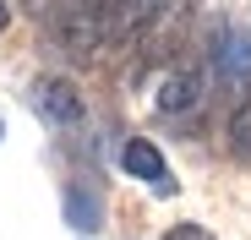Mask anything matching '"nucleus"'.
<instances>
[{
	"mask_svg": "<svg viewBox=\"0 0 251 240\" xmlns=\"http://www.w3.org/2000/svg\"><path fill=\"white\" fill-rule=\"evenodd\" d=\"M33 104H38V115H44L50 126H76L82 120V98H76V88L66 82V76H44L38 93H33Z\"/></svg>",
	"mask_w": 251,
	"mask_h": 240,
	"instance_id": "2",
	"label": "nucleus"
},
{
	"mask_svg": "<svg viewBox=\"0 0 251 240\" xmlns=\"http://www.w3.org/2000/svg\"><path fill=\"white\" fill-rule=\"evenodd\" d=\"M164 240H207V229H202V224H175Z\"/></svg>",
	"mask_w": 251,
	"mask_h": 240,
	"instance_id": "8",
	"label": "nucleus"
},
{
	"mask_svg": "<svg viewBox=\"0 0 251 240\" xmlns=\"http://www.w3.org/2000/svg\"><path fill=\"white\" fill-rule=\"evenodd\" d=\"M120 164H126V175H137L142 186H153L158 196H175V175H170V164H164V153L153 147V142H126V153H120Z\"/></svg>",
	"mask_w": 251,
	"mask_h": 240,
	"instance_id": "1",
	"label": "nucleus"
},
{
	"mask_svg": "<svg viewBox=\"0 0 251 240\" xmlns=\"http://www.w3.org/2000/svg\"><path fill=\"white\" fill-rule=\"evenodd\" d=\"M197 98H202V76L197 71H170L158 82V109L164 115H186V109H197Z\"/></svg>",
	"mask_w": 251,
	"mask_h": 240,
	"instance_id": "4",
	"label": "nucleus"
},
{
	"mask_svg": "<svg viewBox=\"0 0 251 240\" xmlns=\"http://www.w3.org/2000/svg\"><path fill=\"white\" fill-rule=\"evenodd\" d=\"M6 22H11V11H6V0H0V33H6Z\"/></svg>",
	"mask_w": 251,
	"mask_h": 240,
	"instance_id": "9",
	"label": "nucleus"
},
{
	"mask_svg": "<svg viewBox=\"0 0 251 240\" xmlns=\"http://www.w3.org/2000/svg\"><path fill=\"white\" fill-rule=\"evenodd\" d=\"M213 66H219V76H224L229 88H240L246 76H251V38L246 33H224L219 49H213Z\"/></svg>",
	"mask_w": 251,
	"mask_h": 240,
	"instance_id": "3",
	"label": "nucleus"
},
{
	"mask_svg": "<svg viewBox=\"0 0 251 240\" xmlns=\"http://www.w3.org/2000/svg\"><path fill=\"white\" fill-rule=\"evenodd\" d=\"M229 147H235L240 158H251V98L229 115Z\"/></svg>",
	"mask_w": 251,
	"mask_h": 240,
	"instance_id": "7",
	"label": "nucleus"
},
{
	"mask_svg": "<svg viewBox=\"0 0 251 240\" xmlns=\"http://www.w3.org/2000/svg\"><path fill=\"white\" fill-rule=\"evenodd\" d=\"M120 6V27H142V22H153L170 0H115Z\"/></svg>",
	"mask_w": 251,
	"mask_h": 240,
	"instance_id": "6",
	"label": "nucleus"
},
{
	"mask_svg": "<svg viewBox=\"0 0 251 240\" xmlns=\"http://www.w3.org/2000/svg\"><path fill=\"white\" fill-rule=\"evenodd\" d=\"M66 218H71V229H99L104 208H99V196H88L82 186H71L66 191Z\"/></svg>",
	"mask_w": 251,
	"mask_h": 240,
	"instance_id": "5",
	"label": "nucleus"
}]
</instances>
